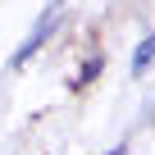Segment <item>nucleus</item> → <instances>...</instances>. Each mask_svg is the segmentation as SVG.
Returning <instances> with one entry per match:
<instances>
[{"mask_svg":"<svg viewBox=\"0 0 155 155\" xmlns=\"http://www.w3.org/2000/svg\"><path fill=\"white\" fill-rule=\"evenodd\" d=\"M50 32H55V18H46V23H41V28L32 32V41H23V50H18V59H14V64H23V59H28V55H32V50H37V46L46 41V37H50Z\"/></svg>","mask_w":155,"mask_h":155,"instance_id":"obj_1","label":"nucleus"},{"mask_svg":"<svg viewBox=\"0 0 155 155\" xmlns=\"http://www.w3.org/2000/svg\"><path fill=\"white\" fill-rule=\"evenodd\" d=\"M155 64V37H146L141 46H137V59H132V73H141V68H150Z\"/></svg>","mask_w":155,"mask_h":155,"instance_id":"obj_2","label":"nucleus"}]
</instances>
